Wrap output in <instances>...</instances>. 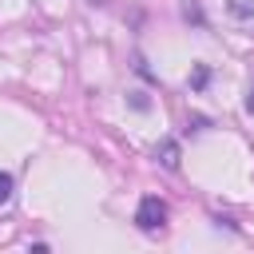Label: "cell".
Listing matches in <instances>:
<instances>
[{"mask_svg":"<svg viewBox=\"0 0 254 254\" xmlns=\"http://www.w3.org/2000/svg\"><path fill=\"white\" fill-rule=\"evenodd\" d=\"M163 222H167V202H163L159 194L139 198V206H135V226H139L143 234H155V230H163Z\"/></svg>","mask_w":254,"mask_h":254,"instance_id":"cell-1","label":"cell"},{"mask_svg":"<svg viewBox=\"0 0 254 254\" xmlns=\"http://www.w3.org/2000/svg\"><path fill=\"white\" fill-rule=\"evenodd\" d=\"M131 107H139V111H147V107H151V99H147L143 91H131Z\"/></svg>","mask_w":254,"mask_h":254,"instance_id":"cell-6","label":"cell"},{"mask_svg":"<svg viewBox=\"0 0 254 254\" xmlns=\"http://www.w3.org/2000/svg\"><path fill=\"white\" fill-rule=\"evenodd\" d=\"M155 155H159V163H163L167 171H179V143H175V139H167Z\"/></svg>","mask_w":254,"mask_h":254,"instance_id":"cell-2","label":"cell"},{"mask_svg":"<svg viewBox=\"0 0 254 254\" xmlns=\"http://www.w3.org/2000/svg\"><path fill=\"white\" fill-rule=\"evenodd\" d=\"M12 190H16L12 175H8V171H0V206H4V202H12Z\"/></svg>","mask_w":254,"mask_h":254,"instance_id":"cell-4","label":"cell"},{"mask_svg":"<svg viewBox=\"0 0 254 254\" xmlns=\"http://www.w3.org/2000/svg\"><path fill=\"white\" fill-rule=\"evenodd\" d=\"M230 12L234 16H254V0H230Z\"/></svg>","mask_w":254,"mask_h":254,"instance_id":"cell-5","label":"cell"},{"mask_svg":"<svg viewBox=\"0 0 254 254\" xmlns=\"http://www.w3.org/2000/svg\"><path fill=\"white\" fill-rule=\"evenodd\" d=\"M32 254H52V250H48L44 242H36V246H32Z\"/></svg>","mask_w":254,"mask_h":254,"instance_id":"cell-8","label":"cell"},{"mask_svg":"<svg viewBox=\"0 0 254 254\" xmlns=\"http://www.w3.org/2000/svg\"><path fill=\"white\" fill-rule=\"evenodd\" d=\"M187 131H190V135H198V131H206V119H202V115H194V119L187 123Z\"/></svg>","mask_w":254,"mask_h":254,"instance_id":"cell-7","label":"cell"},{"mask_svg":"<svg viewBox=\"0 0 254 254\" xmlns=\"http://www.w3.org/2000/svg\"><path fill=\"white\" fill-rule=\"evenodd\" d=\"M206 83H210V67H206V64H198V67H194V75H190V91H202Z\"/></svg>","mask_w":254,"mask_h":254,"instance_id":"cell-3","label":"cell"},{"mask_svg":"<svg viewBox=\"0 0 254 254\" xmlns=\"http://www.w3.org/2000/svg\"><path fill=\"white\" fill-rule=\"evenodd\" d=\"M246 111H250V115H254V91H250V95H246Z\"/></svg>","mask_w":254,"mask_h":254,"instance_id":"cell-9","label":"cell"}]
</instances>
